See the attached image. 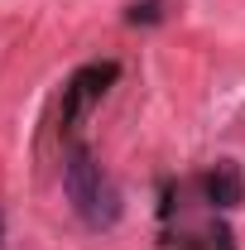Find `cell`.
Listing matches in <instances>:
<instances>
[{
    "label": "cell",
    "instance_id": "cell-1",
    "mask_svg": "<svg viewBox=\"0 0 245 250\" xmlns=\"http://www.w3.org/2000/svg\"><path fill=\"white\" fill-rule=\"evenodd\" d=\"M62 183H67V197H72L77 217L87 221V226H111V221H116V212H121L116 188L106 183V173H101V164L92 159L87 145H72V149H67Z\"/></svg>",
    "mask_w": 245,
    "mask_h": 250
},
{
    "label": "cell",
    "instance_id": "cell-2",
    "mask_svg": "<svg viewBox=\"0 0 245 250\" xmlns=\"http://www.w3.org/2000/svg\"><path fill=\"white\" fill-rule=\"evenodd\" d=\"M116 77H121L116 62H87L82 72H72V82H67V92H62V125H72L92 101H101Z\"/></svg>",
    "mask_w": 245,
    "mask_h": 250
},
{
    "label": "cell",
    "instance_id": "cell-3",
    "mask_svg": "<svg viewBox=\"0 0 245 250\" xmlns=\"http://www.w3.org/2000/svg\"><path fill=\"white\" fill-rule=\"evenodd\" d=\"M207 202L221 207V212H236L245 202V178L236 159H216V168L207 173Z\"/></svg>",
    "mask_w": 245,
    "mask_h": 250
},
{
    "label": "cell",
    "instance_id": "cell-4",
    "mask_svg": "<svg viewBox=\"0 0 245 250\" xmlns=\"http://www.w3.org/2000/svg\"><path fill=\"white\" fill-rule=\"evenodd\" d=\"M130 20H135V24H140V20H144V24H154V20H159V0H144V5H135V10H130Z\"/></svg>",
    "mask_w": 245,
    "mask_h": 250
},
{
    "label": "cell",
    "instance_id": "cell-5",
    "mask_svg": "<svg viewBox=\"0 0 245 250\" xmlns=\"http://www.w3.org/2000/svg\"><path fill=\"white\" fill-rule=\"evenodd\" d=\"M0 241H5V217H0Z\"/></svg>",
    "mask_w": 245,
    "mask_h": 250
}]
</instances>
